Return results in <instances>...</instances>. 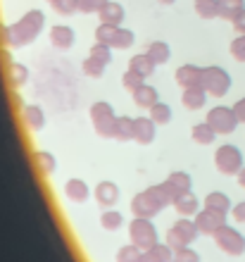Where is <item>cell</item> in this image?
<instances>
[{
  "mask_svg": "<svg viewBox=\"0 0 245 262\" xmlns=\"http://www.w3.org/2000/svg\"><path fill=\"white\" fill-rule=\"evenodd\" d=\"M155 67L157 64L150 60V55L148 53H138V55H133V57H129V69H133V72H138L141 76H145L148 79L152 72H155Z\"/></svg>",
  "mask_w": 245,
  "mask_h": 262,
  "instance_id": "d4e9b609",
  "label": "cell"
},
{
  "mask_svg": "<svg viewBox=\"0 0 245 262\" xmlns=\"http://www.w3.org/2000/svg\"><path fill=\"white\" fill-rule=\"evenodd\" d=\"M181 103H184L186 110H203L205 103H207V91L203 86H193V89H184V96H181Z\"/></svg>",
  "mask_w": 245,
  "mask_h": 262,
  "instance_id": "d6986e66",
  "label": "cell"
},
{
  "mask_svg": "<svg viewBox=\"0 0 245 262\" xmlns=\"http://www.w3.org/2000/svg\"><path fill=\"white\" fill-rule=\"evenodd\" d=\"M50 5H53L55 12H57V14H64V17L79 12V0H55V3H50Z\"/></svg>",
  "mask_w": 245,
  "mask_h": 262,
  "instance_id": "ab89813d",
  "label": "cell"
},
{
  "mask_svg": "<svg viewBox=\"0 0 245 262\" xmlns=\"http://www.w3.org/2000/svg\"><path fill=\"white\" fill-rule=\"evenodd\" d=\"M148 117L152 119L157 126H164V124H169L174 115H171V107H169V105L160 100V103H155V105H152V107L148 110Z\"/></svg>",
  "mask_w": 245,
  "mask_h": 262,
  "instance_id": "f1b7e54d",
  "label": "cell"
},
{
  "mask_svg": "<svg viewBox=\"0 0 245 262\" xmlns=\"http://www.w3.org/2000/svg\"><path fill=\"white\" fill-rule=\"evenodd\" d=\"M34 162H36V167H38V172H41L43 177H50V174L57 169V160H55V155L50 150H36L34 152Z\"/></svg>",
  "mask_w": 245,
  "mask_h": 262,
  "instance_id": "484cf974",
  "label": "cell"
},
{
  "mask_svg": "<svg viewBox=\"0 0 245 262\" xmlns=\"http://www.w3.org/2000/svg\"><path fill=\"white\" fill-rule=\"evenodd\" d=\"M91 122H93V129L100 138H115V126H117V112L115 107L107 103V100H98V103L91 105Z\"/></svg>",
  "mask_w": 245,
  "mask_h": 262,
  "instance_id": "7a4b0ae2",
  "label": "cell"
},
{
  "mask_svg": "<svg viewBox=\"0 0 245 262\" xmlns=\"http://www.w3.org/2000/svg\"><path fill=\"white\" fill-rule=\"evenodd\" d=\"M117 29L115 24H105V21H100L96 27V43H105V46H109L112 48V41H115L117 36Z\"/></svg>",
  "mask_w": 245,
  "mask_h": 262,
  "instance_id": "d590c367",
  "label": "cell"
},
{
  "mask_svg": "<svg viewBox=\"0 0 245 262\" xmlns=\"http://www.w3.org/2000/svg\"><path fill=\"white\" fill-rule=\"evenodd\" d=\"M217 136H219V134L212 129L207 122H203V124H195L191 129V138L195 141V143H200V145H212Z\"/></svg>",
  "mask_w": 245,
  "mask_h": 262,
  "instance_id": "83f0119b",
  "label": "cell"
},
{
  "mask_svg": "<svg viewBox=\"0 0 245 262\" xmlns=\"http://www.w3.org/2000/svg\"><path fill=\"white\" fill-rule=\"evenodd\" d=\"M143 257V250L129 243V246H122V248L117 250V262H141Z\"/></svg>",
  "mask_w": 245,
  "mask_h": 262,
  "instance_id": "74e56055",
  "label": "cell"
},
{
  "mask_svg": "<svg viewBox=\"0 0 245 262\" xmlns=\"http://www.w3.org/2000/svg\"><path fill=\"white\" fill-rule=\"evenodd\" d=\"M157 3H162V5H174L176 0H157Z\"/></svg>",
  "mask_w": 245,
  "mask_h": 262,
  "instance_id": "681fc988",
  "label": "cell"
},
{
  "mask_svg": "<svg viewBox=\"0 0 245 262\" xmlns=\"http://www.w3.org/2000/svg\"><path fill=\"white\" fill-rule=\"evenodd\" d=\"M21 117H24V124L29 126L31 131H43L46 129V112H43L41 105H34V103H29L21 107Z\"/></svg>",
  "mask_w": 245,
  "mask_h": 262,
  "instance_id": "9a60e30c",
  "label": "cell"
},
{
  "mask_svg": "<svg viewBox=\"0 0 245 262\" xmlns=\"http://www.w3.org/2000/svg\"><path fill=\"white\" fill-rule=\"evenodd\" d=\"M145 53H148L150 60L155 64H164V62H169V57H171V46L167 41H152Z\"/></svg>",
  "mask_w": 245,
  "mask_h": 262,
  "instance_id": "cb8c5ba5",
  "label": "cell"
},
{
  "mask_svg": "<svg viewBox=\"0 0 245 262\" xmlns=\"http://www.w3.org/2000/svg\"><path fill=\"white\" fill-rule=\"evenodd\" d=\"M164 184H167V188L174 193V198L181 193H191V188H193V179L188 172H171Z\"/></svg>",
  "mask_w": 245,
  "mask_h": 262,
  "instance_id": "e0dca14e",
  "label": "cell"
},
{
  "mask_svg": "<svg viewBox=\"0 0 245 262\" xmlns=\"http://www.w3.org/2000/svg\"><path fill=\"white\" fill-rule=\"evenodd\" d=\"M174 210H176L181 217H191V214H197L200 212V200H197L195 193H181L174 198Z\"/></svg>",
  "mask_w": 245,
  "mask_h": 262,
  "instance_id": "ffe728a7",
  "label": "cell"
},
{
  "mask_svg": "<svg viewBox=\"0 0 245 262\" xmlns=\"http://www.w3.org/2000/svg\"><path fill=\"white\" fill-rule=\"evenodd\" d=\"M133 43H136V34H133L131 29H124V27L117 29V36H115V41H112V48L115 50H129Z\"/></svg>",
  "mask_w": 245,
  "mask_h": 262,
  "instance_id": "836d02e7",
  "label": "cell"
},
{
  "mask_svg": "<svg viewBox=\"0 0 245 262\" xmlns=\"http://www.w3.org/2000/svg\"><path fill=\"white\" fill-rule=\"evenodd\" d=\"M48 3H55V0H48Z\"/></svg>",
  "mask_w": 245,
  "mask_h": 262,
  "instance_id": "f907efd6",
  "label": "cell"
},
{
  "mask_svg": "<svg viewBox=\"0 0 245 262\" xmlns=\"http://www.w3.org/2000/svg\"><path fill=\"white\" fill-rule=\"evenodd\" d=\"M141 262H174V250L167 243H157L150 250H143Z\"/></svg>",
  "mask_w": 245,
  "mask_h": 262,
  "instance_id": "7402d4cb",
  "label": "cell"
},
{
  "mask_svg": "<svg viewBox=\"0 0 245 262\" xmlns=\"http://www.w3.org/2000/svg\"><path fill=\"white\" fill-rule=\"evenodd\" d=\"M174 79L181 89H193V86H200L203 83V67L197 64H181V67L174 72Z\"/></svg>",
  "mask_w": 245,
  "mask_h": 262,
  "instance_id": "30bf717a",
  "label": "cell"
},
{
  "mask_svg": "<svg viewBox=\"0 0 245 262\" xmlns=\"http://www.w3.org/2000/svg\"><path fill=\"white\" fill-rule=\"evenodd\" d=\"M131 212H133V217L152 220V217H157V214L162 212V210H157V207L152 205V200H150L148 195L141 191V193H136L133 198H131Z\"/></svg>",
  "mask_w": 245,
  "mask_h": 262,
  "instance_id": "5bb4252c",
  "label": "cell"
},
{
  "mask_svg": "<svg viewBox=\"0 0 245 262\" xmlns=\"http://www.w3.org/2000/svg\"><path fill=\"white\" fill-rule=\"evenodd\" d=\"M236 179H238V184L245 188V167H243V169H240L238 174H236Z\"/></svg>",
  "mask_w": 245,
  "mask_h": 262,
  "instance_id": "c3c4849f",
  "label": "cell"
},
{
  "mask_svg": "<svg viewBox=\"0 0 245 262\" xmlns=\"http://www.w3.org/2000/svg\"><path fill=\"white\" fill-rule=\"evenodd\" d=\"M174 262H200V255L191 246H184V248L174 250Z\"/></svg>",
  "mask_w": 245,
  "mask_h": 262,
  "instance_id": "ee69618b",
  "label": "cell"
},
{
  "mask_svg": "<svg viewBox=\"0 0 245 262\" xmlns=\"http://www.w3.org/2000/svg\"><path fill=\"white\" fill-rule=\"evenodd\" d=\"M233 220L236 222H240V224H245V200L243 203H236V205H233Z\"/></svg>",
  "mask_w": 245,
  "mask_h": 262,
  "instance_id": "7dc6e473",
  "label": "cell"
},
{
  "mask_svg": "<svg viewBox=\"0 0 245 262\" xmlns=\"http://www.w3.org/2000/svg\"><path fill=\"white\" fill-rule=\"evenodd\" d=\"M157 136V124L150 117L133 119V141L141 145H150Z\"/></svg>",
  "mask_w": 245,
  "mask_h": 262,
  "instance_id": "8fae6325",
  "label": "cell"
},
{
  "mask_svg": "<svg viewBox=\"0 0 245 262\" xmlns=\"http://www.w3.org/2000/svg\"><path fill=\"white\" fill-rule=\"evenodd\" d=\"M195 224L200 229V234L214 236L226 224V212H219V210H212V207H203L195 214Z\"/></svg>",
  "mask_w": 245,
  "mask_h": 262,
  "instance_id": "9c48e42d",
  "label": "cell"
},
{
  "mask_svg": "<svg viewBox=\"0 0 245 262\" xmlns=\"http://www.w3.org/2000/svg\"><path fill=\"white\" fill-rule=\"evenodd\" d=\"M205 207H212V210H219V212H231V198L224 193V191H212V193L205 195Z\"/></svg>",
  "mask_w": 245,
  "mask_h": 262,
  "instance_id": "4316f807",
  "label": "cell"
},
{
  "mask_svg": "<svg viewBox=\"0 0 245 262\" xmlns=\"http://www.w3.org/2000/svg\"><path fill=\"white\" fill-rule=\"evenodd\" d=\"M112 50H115V48H109V46H105V43H93V48H91L88 55H93L96 60L109 64V62H112Z\"/></svg>",
  "mask_w": 245,
  "mask_h": 262,
  "instance_id": "60d3db41",
  "label": "cell"
},
{
  "mask_svg": "<svg viewBox=\"0 0 245 262\" xmlns=\"http://www.w3.org/2000/svg\"><path fill=\"white\" fill-rule=\"evenodd\" d=\"M200 86L207 91V96L224 98L231 91V74L224 67H217V64L203 67V83Z\"/></svg>",
  "mask_w": 245,
  "mask_h": 262,
  "instance_id": "3957f363",
  "label": "cell"
},
{
  "mask_svg": "<svg viewBox=\"0 0 245 262\" xmlns=\"http://www.w3.org/2000/svg\"><path fill=\"white\" fill-rule=\"evenodd\" d=\"M245 10V0H219V17L231 21L236 14Z\"/></svg>",
  "mask_w": 245,
  "mask_h": 262,
  "instance_id": "e575fe53",
  "label": "cell"
},
{
  "mask_svg": "<svg viewBox=\"0 0 245 262\" xmlns=\"http://www.w3.org/2000/svg\"><path fill=\"white\" fill-rule=\"evenodd\" d=\"M205 122H207L212 129L217 131L219 136L233 134V131H236V126L240 124L238 117H236V112H233V107H226V105H217V107L207 110V115H205Z\"/></svg>",
  "mask_w": 245,
  "mask_h": 262,
  "instance_id": "52a82bcc",
  "label": "cell"
},
{
  "mask_svg": "<svg viewBox=\"0 0 245 262\" xmlns=\"http://www.w3.org/2000/svg\"><path fill=\"white\" fill-rule=\"evenodd\" d=\"M10 83H12L14 89L27 86V83H29V69H27V64H21V62H12V64H10Z\"/></svg>",
  "mask_w": 245,
  "mask_h": 262,
  "instance_id": "d6a6232c",
  "label": "cell"
},
{
  "mask_svg": "<svg viewBox=\"0 0 245 262\" xmlns=\"http://www.w3.org/2000/svg\"><path fill=\"white\" fill-rule=\"evenodd\" d=\"M105 67L107 64L105 62H100V60H96L93 55H88L86 60H83V64H81V69H83V74L86 76H91V79H100L102 74H105Z\"/></svg>",
  "mask_w": 245,
  "mask_h": 262,
  "instance_id": "8d00e7d4",
  "label": "cell"
},
{
  "mask_svg": "<svg viewBox=\"0 0 245 262\" xmlns=\"http://www.w3.org/2000/svg\"><path fill=\"white\" fill-rule=\"evenodd\" d=\"M231 24H233V29H236L238 34H245V10H240V12L233 17Z\"/></svg>",
  "mask_w": 245,
  "mask_h": 262,
  "instance_id": "f6af8a7d",
  "label": "cell"
},
{
  "mask_svg": "<svg viewBox=\"0 0 245 262\" xmlns=\"http://www.w3.org/2000/svg\"><path fill=\"white\" fill-rule=\"evenodd\" d=\"M50 43H53L57 50H69L76 43V34L69 24H55L50 29Z\"/></svg>",
  "mask_w": 245,
  "mask_h": 262,
  "instance_id": "7c38bea8",
  "label": "cell"
},
{
  "mask_svg": "<svg viewBox=\"0 0 245 262\" xmlns=\"http://www.w3.org/2000/svg\"><path fill=\"white\" fill-rule=\"evenodd\" d=\"M64 195H67L69 200H74V203H86V200L91 198V188L88 184L83 179H69L67 184H64Z\"/></svg>",
  "mask_w": 245,
  "mask_h": 262,
  "instance_id": "44dd1931",
  "label": "cell"
},
{
  "mask_svg": "<svg viewBox=\"0 0 245 262\" xmlns=\"http://www.w3.org/2000/svg\"><path fill=\"white\" fill-rule=\"evenodd\" d=\"M214 167H217L224 177H233V174H238L240 169L245 167L243 165V152H240L238 145H233V143L219 145L217 152H214Z\"/></svg>",
  "mask_w": 245,
  "mask_h": 262,
  "instance_id": "5b68a950",
  "label": "cell"
},
{
  "mask_svg": "<svg viewBox=\"0 0 245 262\" xmlns=\"http://www.w3.org/2000/svg\"><path fill=\"white\" fill-rule=\"evenodd\" d=\"M109 0H79V12L83 14H96L100 12L102 7L107 5Z\"/></svg>",
  "mask_w": 245,
  "mask_h": 262,
  "instance_id": "7bdbcfd3",
  "label": "cell"
},
{
  "mask_svg": "<svg viewBox=\"0 0 245 262\" xmlns=\"http://www.w3.org/2000/svg\"><path fill=\"white\" fill-rule=\"evenodd\" d=\"M143 193L152 200V205H155L157 210H164L167 205H171V203H174V193L167 188V184H152V186L145 188Z\"/></svg>",
  "mask_w": 245,
  "mask_h": 262,
  "instance_id": "2e32d148",
  "label": "cell"
},
{
  "mask_svg": "<svg viewBox=\"0 0 245 262\" xmlns=\"http://www.w3.org/2000/svg\"><path fill=\"white\" fill-rule=\"evenodd\" d=\"M93 195H96L98 205L102 207H115L117 203H119V186H117L115 181H100L96 186V191H93Z\"/></svg>",
  "mask_w": 245,
  "mask_h": 262,
  "instance_id": "4fadbf2b",
  "label": "cell"
},
{
  "mask_svg": "<svg viewBox=\"0 0 245 262\" xmlns=\"http://www.w3.org/2000/svg\"><path fill=\"white\" fill-rule=\"evenodd\" d=\"M233 60H238V62H245V34H238L236 38L231 41V48H229Z\"/></svg>",
  "mask_w": 245,
  "mask_h": 262,
  "instance_id": "b9f144b4",
  "label": "cell"
},
{
  "mask_svg": "<svg viewBox=\"0 0 245 262\" xmlns=\"http://www.w3.org/2000/svg\"><path fill=\"white\" fill-rule=\"evenodd\" d=\"M122 83H124V89L133 93L138 86H143V83H145V76H141L138 72H133V69H126V72H124V76H122Z\"/></svg>",
  "mask_w": 245,
  "mask_h": 262,
  "instance_id": "f35d334b",
  "label": "cell"
},
{
  "mask_svg": "<svg viewBox=\"0 0 245 262\" xmlns=\"http://www.w3.org/2000/svg\"><path fill=\"white\" fill-rule=\"evenodd\" d=\"M197 236H200V229H197L195 222L191 217H181L167 231V246L171 250H179V248H184V246H191Z\"/></svg>",
  "mask_w": 245,
  "mask_h": 262,
  "instance_id": "277c9868",
  "label": "cell"
},
{
  "mask_svg": "<svg viewBox=\"0 0 245 262\" xmlns=\"http://www.w3.org/2000/svg\"><path fill=\"white\" fill-rule=\"evenodd\" d=\"M214 241H217L219 250H224L226 255L231 257H240L245 253V236L236 227H231V224H224L214 234Z\"/></svg>",
  "mask_w": 245,
  "mask_h": 262,
  "instance_id": "ba28073f",
  "label": "cell"
},
{
  "mask_svg": "<svg viewBox=\"0 0 245 262\" xmlns=\"http://www.w3.org/2000/svg\"><path fill=\"white\" fill-rule=\"evenodd\" d=\"M131 96H133V103H136L141 110H150L155 103H160V93H157V89L155 86H150V83L138 86Z\"/></svg>",
  "mask_w": 245,
  "mask_h": 262,
  "instance_id": "ac0fdd59",
  "label": "cell"
},
{
  "mask_svg": "<svg viewBox=\"0 0 245 262\" xmlns=\"http://www.w3.org/2000/svg\"><path fill=\"white\" fill-rule=\"evenodd\" d=\"M122 224H124V214L119 212V210H115V207H107V210L100 214V227L105 229V231H117Z\"/></svg>",
  "mask_w": 245,
  "mask_h": 262,
  "instance_id": "f546056e",
  "label": "cell"
},
{
  "mask_svg": "<svg viewBox=\"0 0 245 262\" xmlns=\"http://www.w3.org/2000/svg\"><path fill=\"white\" fill-rule=\"evenodd\" d=\"M233 112H236V117H238L240 124H245V98H240V100L233 103Z\"/></svg>",
  "mask_w": 245,
  "mask_h": 262,
  "instance_id": "bcb514c9",
  "label": "cell"
},
{
  "mask_svg": "<svg viewBox=\"0 0 245 262\" xmlns=\"http://www.w3.org/2000/svg\"><path fill=\"white\" fill-rule=\"evenodd\" d=\"M98 14H100V21H105V24H115V27H122L124 17H126L124 7L119 5V3H112V0H109L107 5L102 7Z\"/></svg>",
  "mask_w": 245,
  "mask_h": 262,
  "instance_id": "603a6c76",
  "label": "cell"
},
{
  "mask_svg": "<svg viewBox=\"0 0 245 262\" xmlns=\"http://www.w3.org/2000/svg\"><path fill=\"white\" fill-rule=\"evenodd\" d=\"M193 7H195V14L200 19H214V17H219V0H195Z\"/></svg>",
  "mask_w": 245,
  "mask_h": 262,
  "instance_id": "4dcf8cb0",
  "label": "cell"
},
{
  "mask_svg": "<svg viewBox=\"0 0 245 262\" xmlns=\"http://www.w3.org/2000/svg\"><path fill=\"white\" fill-rule=\"evenodd\" d=\"M115 138L117 141H133V117H117V126H115Z\"/></svg>",
  "mask_w": 245,
  "mask_h": 262,
  "instance_id": "1f68e13d",
  "label": "cell"
},
{
  "mask_svg": "<svg viewBox=\"0 0 245 262\" xmlns=\"http://www.w3.org/2000/svg\"><path fill=\"white\" fill-rule=\"evenodd\" d=\"M129 238L133 246H138L141 250H150L152 246H157V229L152 224V220H143V217H133L129 224Z\"/></svg>",
  "mask_w": 245,
  "mask_h": 262,
  "instance_id": "8992f818",
  "label": "cell"
},
{
  "mask_svg": "<svg viewBox=\"0 0 245 262\" xmlns=\"http://www.w3.org/2000/svg\"><path fill=\"white\" fill-rule=\"evenodd\" d=\"M46 14L43 10H29L24 12V17L10 24V27L3 29V38L10 48H24V46H31V43L38 38V34L46 27Z\"/></svg>",
  "mask_w": 245,
  "mask_h": 262,
  "instance_id": "6da1fadb",
  "label": "cell"
}]
</instances>
